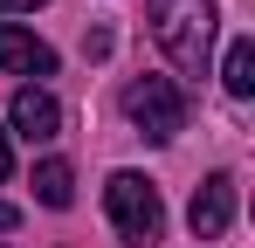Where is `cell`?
I'll return each mask as SVG.
<instances>
[{"label": "cell", "instance_id": "obj_9", "mask_svg": "<svg viewBox=\"0 0 255 248\" xmlns=\"http://www.w3.org/2000/svg\"><path fill=\"white\" fill-rule=\"evenodd\" d=\"M42 0H0V14H35Z\"/></svg>", "mask_w": 255, "mask_h": 248}, {"label": "cell", "instance_id": "obj_10", "mask_svg": "<svg viewBox=\"0 0 255 248\" xmlns=\"http://www.w3.org/2000/svg\"><path fill=\"white\" fill-rule=\"evenodd\" d=\"M14 172V145H7V131H0V179Z\"/></svg>", "mask_w": 255, "mask_h": 248}, {"label": "cell", "instance_id": "obj_6", "mask_svg": "<svg viewBox=\"0 0 255 248\" xmlns=\"http://www.w3.org/2000/svg\"><path fill=\"white\" fill-rule=\"evenodd\" d=\"M0 69H21V76H55V48L35 41L28 28L0 21Z\"/></svg>", "mask_w": 255, "mask_h": 248}, {"label": "cell", "instance_id": "obj_7", "mask_svg": "<svg viewBox=\"0 0 255 248\" xmlns=\"http://www.w3.org/2000/svg\"><path fill=\"white\" fill-rule=\"evenodd\" d=\"M221 83H228V97H255V41H249V35H235V41H228Z\"/></svg>", "mask_w": 255, "mask_h": 248}, {"label": "cell", "instance_id": "obj_8", "mask_svg": "<svg viewBox=\"0 0 255 248\" xmlns=\"http://www.w3.org/2000/svg\"><path fill=\"white\" fill-rule=\"evenodd\" d=\"M35 200H42V207H69V200H76V172H69L62 159H42V165H35Z\"/></svg>", "mask_w": 255, "mask_h": 248}, {"label": "cell", "instance_id": "obj_1", "mask_svg": "<svg viewBox=\"0 0 255 248\" xmlns=\"http://www.w3.org/2000/svg\"><path fill=\"white\" fill-rule=\"evenodd\" d=\"M214 28H221L214 0H152V41L166 48V62L179 76H207Z\"/></svg>", "mask_w": 255, "mask_h": 248}, {"label": "cell", "instance_id": "obj_11", "mask_svg": "<svg viewBox=\"0 0 255 248\" xmlns=\"http://www.w3.org/2000/svg\"><path fill=\"white\" fill-rule=\"evenodd\" d=\"M14 221H21V214H14V207H7V200H0V235H7V228H14Z\"/></svg>", "mask_w": 255, "mask_h": 248}, {"label": "cell", "instance_id": "obj_5", "mask_svg": "<svg viewBox=\"0 0 255 248\" xmlns=\"http://www.w3.org/2000/svg\"><path fill=\"white\" fill-rule=\"evenodd\" d=\"M7 118H14V131H21L28 145H48V138L62 131V104L48 97L42 83H28V90H14V104H7Z\"/></svg>", "mask_w": 255, "mask_h": 248}, {"label": "cell", "instance_id": "obj_3", "mask_svg": "<svg viewBox=\"0 0 255 248\" xmlns=\"http://www.w3.org/2000/svg\"><path fill=\"white\" fill-rule=\"evenodd\" d=\"M125 118L138 124V138H152V145H172L179 131H186V90L172 76H138L125 90Z\"/></svg>", "mask_w": 255, "mask_h": 248}, {"label": "cell", "instance_id": "obj_4", "mask_svg": "<svg viewBox=\"0 0 255 248\" xmlns=\"http://www.w3.org/2000/svg\"><path fill=\"white\" fill-rule=\"evenodd\" d=\"M228 221H235V172H207L200 186H193V207H186V228L214 242V235H228Z\"/></svg>", "mask_w": 255, "mask_h": 248}, {"label": "cell", "instance_id": "obj_2", "mask_svg": "<svg viewBox=\"0 0 255 248\" xmlns=\"http://www.w3.org/2000/svg\"><path fill=\"white\" fill-rule=\"evenodd\" d=\"M104 214H111V228H118L131 248H152L166 235V207H159V186H152L145 172H111V179H104Z\"/></svg>", "mask_w": 255, "mask_h": 248}, {"label": "cell", "instance_id": "obj_12", "mask_svg": "<svg viewBox=\"0 0 255 248\" xmlns=\"http://www.w3.org/2000/svg\"><path fill=\"white\" fill-rule=\"evenodd\" d=\"M0 248H7V242H0Z\"/></svg>", "mask_w": 255, "mask_h": 248}]
</instances>
